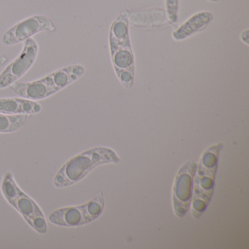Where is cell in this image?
Wrapping results in <instances>:
<instances>
[{
    "mask_svg": "<svg viewBox=\"0 0 249 249\" xmlns=\"http://www.w3.org/2000/svg\"><path fill=\"white\" fill-rule=\"evenodd\" d=\"M165 11L169 22L176 24L178 21L179 0H165Z\"/></svg>",
    "mask_w": 249,
    "mask_h": 249,
    "instance_id": "4fadbf2b",
    "label": "cell"
},
{
    "mask_svg": "<svg viewBox=\"0 0 249 249\" xmlns=\"http://www.w3.org/2000/svg\"><path fill=\"white\" fill-rule=\"evenodd\" d=\"M104 208V196L100 192L93 199L83 205L56 210L49 215V220L59 227H81L99 218Z\"/></svg>",
    "mask_w": 249,
    "mask_h": 249,
    "instance_id": "8992f818",
    "label": "cell"
},
{
    "mask_svg": "<svg viewBox=\"0 0 249 249\" xmlns=\"http://www.w3.org/2000/svg\"><path fill=\"white\" fill-rule=\"evenodd\" d=\"M208 1H211V2H218V0H208Z\"/></svg>",
    "mask_w": 249,
    "mask_h": 249,
    "instance_id": "2e32d148",
    "label": "cell"
},
{
    "mask_svg": "<svg viewBox=\"0 0 249 249\" xmlns=\"http://www.w3.org/2000/svg\"><path fill=\"white\" fill-rule=\"evenodd\" d=\"M222 148V142L213 144L202 153L196 164L190 206L194 218H200L211 202L215 185L218 157Z\"/></svg>",
    "mask_w": 249,
    "mask_h": 249,
    "instance_id": "3957f363",
    "label": "cell"
},
{
    "mask_svg": "<svg viewBox=\"0 0 249 249\" xmlns=\"http://www.w3.org/2000/svg\"><path fill=\"white\" fill-rule=\"evenodd\" d=\"M27 115H6L0 113V133H12L27 123Z\"/></svg>",
    "mask_w": 249,
    "mask_h": 249,
    "instance_id": "7c38bea8",
    "label": "cell"
},
{
    "mask_svg": "<svg viewBox=\"0 0 249 249\" xmlns=\"http://www.w3.org/2000/svg\"><path fill=\"white\" fill-rule=\"evenodd\" d=\"M56 30V26L49 17L43 15L33 16L7 30L2 36L1 42L5 46H13L26 41L41 32H55Z\"/></svg>",
    "mask_w": 249,
    "mask_h": 249,
    "instance_id": "9c48e42d",
    "label": "cell"
},
{
    "mask_svg": "<svg viewBox=\"0 0 249 249\" xmlns=\"http://www.w3.org/2000/svg\"><path fill=\"white\" fill-rule=\"evenodd\" d=\"M213 19V15L209 11L196 13L176 29L172 34V37L176 41L186 40L193 35L205 30Z\"/></svg>",
    "mask_w": 249,
    "mask_h": 249,
    "instance_id": "30bf717a",
    "label": "cell"
},
{
    "mask_svg": "<svg viewBox=\"0 0 249 249\" xmlns=\"http://www.w3.org/2000/svg\"><path fill=\"white\" fill-rule=\"evenodd\" d=\"M38 52L37 41L32 37L27 39L20 54L0 74V89L11 87L24 76L34 65Z\"/></svg>",
    "mask_w": 249,
    "mask_h": 249,
    "instance_id": "ba28073f",
    "label": "cell"
},
{
    "mask_svg": "<svg viewBox=\"0 0 249 249\" xmlns=\"http://www.w3.org/2000/svg\"><path fill=\"white\" fill-rule=\"evenodd\" d=\"M249 29H247V30H244V31H243V33H241V35H240V40H241V41L243 42V43H244L245 44L247 45V46H249Z\"/></svg>",
    "mask_w": 249,
    "mask_h": 249,
    "instance_id": "5bb4252c",
    "label": "cell"
},
{
    "mask_svg": "<svg viewBox=\"0 0 249 249\" xmlns=\"http://www.w3.org/2000/svg\"><path fill=\"white\" fill-rule=\"evenodd\" d=\"M120 161V157L111 148L96 147L87 150L68 160L59 169L53 178V186L57 189L72 186L99 166L118 164Z\"/></svg>",
    "mask_w": 249,
    "mask_h": 249,
    "instance_id": "7a4b0ae2",
    "label": "cell"
},
{
    "mask_svg": "<svg viewBox=\"0 0 249 249\" xmlns=\"http://www.w3.org/2000/svg\"><path fill=\"white\" fill-rule=\"evenodd\" d=\"M129 10L123 11L113 21L109 33L111 62L121 84L126 89L133 87L135 56L129 37Z\"/></svg>",
    "mask_w": 249,
    "mask_h": 249,
    "instance_id": "6da1fadb",
    "label": "cell"
},
{
    "mask_svg": "<svg viewBox=\"0 0 249 249\" xmlns=\"http://www.w3.org/2000/svg\"><path fill=\"white\" fill-rule=\"evenodd\" d=\"M196 166V161L194 160L186 161L179 168L175 178L172 202L174 213L177 217L184 216L190 208Z\"/></svg>",
    "mask_w": 249,
    "mask_h": 249,
    "instance_id": "52a82bcc",
    "label": "cell"
},
{
    "mask_svg": "<svg viewBox=\"0 0 249 249\" xmlns=\"http://www.w3.org/2000/svg\"><path fill=\"white\" fill-rule=\"evenodd\" d=\"M7 62H8V58L0 55V68H2L3 65H5Z\"/></svg>",
    "mask_w": 249,
    "mask_h": 249,
    "instance_id": "9a60e30c",
    "label": "cell"
},
{
    "mask_svg": "<svg viewBox=\"0 0 249 249\" xmlns=\"http://www.w3.org/2000/svg\"><path fill=\"white\" fill-rule=\"evenodd\" d=\"M1 191L7 202L21 214L33 230L40 234L47 232V220L44 213L33 198L20 189L11 172L4 176Z\"/></svg>",
    "mask_w": 249,
    "mask_h": 249,
    "instance_id": "5b68a950",
    "label": "cell"
},
{
    "mask_svg": "<svg viewBox=\"0 0 249 249\" xmlns=\"http://www.w3.org/2000/svg\"><path fill=\"white\" fill-rule=\"evenodd\" d=\"M86 69L82 65H72L60 68L46 76L31 82L15 83L11 89L19 97L28 100H44L64 89L85 74Z\"/></svg>",
    "mask_w": 249,
    "mask_h": 249,
    "instance_id": "277c9868",
    "label": "cell"
},
{
    "mask_svg": "<svg viewBox=\"0 0 249 249\" xmlns=\"http://www.w3.org/2000/svg\"><path fill=\"white\" fill-rule=\"evenodd\" d=\"M41 105L28 99L0 98V113L6 115H31L41 111Z\"/></svg>",
    "mask_w": 249,
    "mask_h": 249,
    "instance_id": "8fae6325",
    "label": "cell"
}]
</instances>
